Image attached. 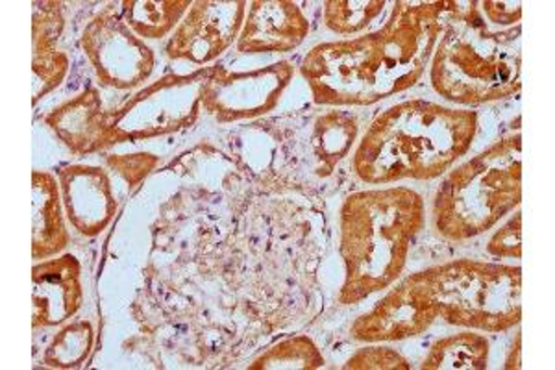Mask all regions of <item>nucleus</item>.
I'll use <instances>...</instances> for the list:
<instances>
[{"mask_svg": "<svg viewBox=\"0 0 555 370\" xmlns=\"http://www.w3.org/2000/svg\"><path fill=\"white\" fill-rule=\"evenodd\" d=\"M82 47L104 86L138 88L154 69V54L135 38L119 10L107 7L83 30Z\"/></svg>", "mask_w": 555, "mask_h": 370, "instance_id": "6e6552de", "label": "nucleus"}, {"mask_svg": "<svg viewBox=\"0 0 555 370\" xmlns=\"http://www.w3.org/2000/svg\"><path fill=\"white\" fill-rule=\"evenodd\" d=\"M345 369H410V365L392 348L369 346L356 352Z\"/></svg>", "mask_w": 555, "mask_h": 370, "instance_id": "5701e85b", "label": "nucleus"}, {"mask_svg": "<svg viewBox=\"0 0 555 370\" xmlns=\"http://www.w3.org/2000/svg\"><path fill=\"white\" fill-rule=\"evenodd\" d=\"M246 7V2H193L167 44V54L196 65L214 62L237 38Z\"/></svg>", "mask_w": 555, "mask_h": 370, "instance_id": "9d476101", "label": "nucleus"}, {"mask_svg": "<svg viewBox=\"0 0 555 370\" xmlns=\"http://www.w3.org/2000/svg\"><path fill=\"white\" fill-rule=\"evenodd\" d=\"M512 356L505 361V369H520L522 361H520V335H517V346H513Z\"/></svg>", "mask_w": 555, "mask_h": 370, "instance_id": "a878e982", "label": "nucleus"}, {"mask_svg": "<svg viewBox=\"0 0 555 370\" xmlns=\"http://www.w3.org/2000/svg\"><path fill=\"white\" fill-rule=\"evenodd\" d=\"M324 365L321 352L308 337H293L261 354L248 369H319Z\"/></svg>", "mask_w": 555, "mask_h": 370, "instance_id": "aec40b11", "label": "nucleus"}, {"mask_svg": "<svg viewBox=\"0 0 555 370\" xmlns=\"http://www.w3.org/2000/svg\"><path fill=\"white\" fill-rule=\"evenodd\" d=\"M34 246L36 259H44L62 251L69 241L65 232L60 193L54 176L34 170Z\"/></svg>", "mask_w": 555, "mask_h": 370, "instance_id": "dca6fc26", "label": "nucleus"}, {"mask_svg": "<svg viewBox=\"0 0 555 370\" xmlns=\"http://www.w3.org/2000/svg\"><path fill=\"white\" fill-rule=\"evenodd\" d=\"M452 2L431 62V86L447 101L480 106L520 91V26L489 31L476 2Z\"/></svg>", "mask_w": 555, "mask_h": 370, "instance_id": "20e7f679", "label": "nucleus"}, {"mask_svg": "<svg viewBox=\"0 0 555 370\" xmlns=\"http://www.w3.org/2000/svg\"><path fill=\"white\" fill-rule=\"evenodd\" d=\"M384 0L376 2H326L324 4V21L330 30L335 34H353V31L363 30L371 25L379 13L384 12Z\"/></svg>", "mask_w": 555, "mask_h": 370, "instance_id": "4be33fe9", "label": "nucleus"}, {"mask_svg": "<svg viewBox=\"0 0 555 370\" xmlns=\"http://www.w3.org/2000/svg\"><path fill=\"white\" fill-rule=\"evenodd\" d=\"M34 10V104L64 80L69 60L54 49L64 26L60 4L43 2Z\"/></svg>", "mask_w": 555, "mask_h": 370, "instance_id": "2eb2a0df", "label": "nucleus"}, {"mask_svg": "<svg viewBox=\"0 0 555 370\" xmlns=\"http://www.w3.org/2000/svg\"><path fill=\"white\" fill-rule=\"evenodd\" d=\"M245 20L237 51L243 54L289 52L302 43L310 23L295 2H253Z\"/></svg>", "mask_w": 555, "mask_h": 370, "instance_id": "9b49d317", "label": "nucleus"}, {"mask_svg": "<svg viewBox=\"0 0 555 370\" xmlns=\"http://www.w3.org/2000/svg\"><path fill=\"white\" fill-rule=\"evenodd\" d=\"M64 202L73 227L83 235H96L117 212L107 175L99 167L73 165L60 173Z\"/></svg>", "mask_w": 555, "mask_h": 370, "instance_id": "f8f14e48", "label": "nucleus"}, {"mask_svg": "<svg viewBox=\"0 0 555 370\" xmlns=\"http://www.w3.org/2000/svg\"><path fill=\"white\" fill-rule=\"evenodd\" d=\"M489 341L486 335L461 332L431 346L423 369L428 370H480L487 369Z\"/></svg>", "mask_w": 555, "mask_h": 370, "instance_id": "f3484780", "label": "nucleus"}, {"mask_svg": "<svg viewBox=\"0 0 555 370\" xmlns=\"http://www.w3.org/2000/svg\"><path fill=\"white\" fill-rule=\"evenodd\" d=\"M405 283L429 327L441 317L496 333L520 322V267L457 259L411 275Z\"/></svg>", "mask_w": 555, "mask_h": 370, "instance_id": "39448f33", "label": "nucleus"}, {"mask_svg": "<svg viewBox=\"0 0 555 370\" xmlns=\"http://www.w3.org/2000/svg\"><path fill=\"white\" fill-rule=\"evenodd\" d=\"M293 78L291 63L280 62L250 73L211 67L203 88V106L219 123L253 119L276 106Z\"/></svg>", "mask_w": 555, "mask_h": 370, "instance_id": "1a4fd4ad", "label": "nucleus"}, {"mask_svg": "<svg viewBox=\"0 0 555 370\" xmlns=\"http://www.w3.org/2000/svg\"><path fill=\"white\" fill-rule=\"evenodd\" d=\"M209 69L211 67L193 75L164 76L139 91L117 112H109L107 130L112 144L158 138L193 125L201 115Z\"/></svg>", "mask_w": 555, "mask_h": 370, "instance_id": "0eeeda50", "label": "nucleus"}, {"mask_svg": "<svg viewBox=\"0 0 555 370\" xmlns=\"http://www.w3.org/2000/svg\"><path fill=\"white\" fill-rule=\"evenodd\" d=\"M476 130V112L405 101L374 120L356 151L353 170L371 186L431 180L467 154Z\"/></svg>", "mask_w": 555, "mask_h": 370, "instance_id": "f03ea898", "label": "nucleus"}, {"mask_svg": "<svg viewBox=\"0 0 555 370\" xmlns=\"http://www.w3.org/2000/svg\"><path fill=\"white\" fill-rule=\"evenodd\" d=\"M452 2H397L384 28L363 38L317 44L302 76L319 104L371 106L418 82Z\"/></svg>", "mask_w": 555, "mask_h": 370, "instance_id": "f257e3e1", "label": "nucleus"}, {"mask_svg": "<svg viewBox=\"0 0 555 370\" xmlns=\"http://www.w3.org/2000/svg\"><path fill=\"white\" fill-rule=\"evenodd\" d=\"M520 214L515 215L500 232L492 235L489 241V252L494 257H520L522 256V245H520Z\"/></svg>", "mask_w": 555, "mask_h": 370, "instance_id": "b1692460", "label": "nucleus"}, {"mask_svg": "<svg viewBox=\"0 0 555 370\" xmlns=\"http://www.w3.org/2000/svg\"><path fill=\"white\" fill-rule=\"evenodd\" d=\"M193 2L183 0V2H152V0H141V2H122V17L127 25L132 28L138 36L145 39H162L167 36L175 26L180 25L185 10Z\"/></svg>", "mask_w": 555, "mask_h": 370, "instance_id": "a211bd4d", "label": "nucleus"}, {"mask_svg": "<svg viewBox=\"0 0 555 370\" xmlns=\"http://www.w3.org/2000/svg\"><path fill=\"white\" fill-rule=\"evenodd\" d=\"M424 225V202L408 188L348 196L341 209L343 304L389 288L404 270L411 241Z\"/></svg>", "mask_w": 555, "mask_h": 370, "instance_id": "7ed1b4c3", "label": "nucleus"}, {"mask_svg": "<svg viewBox=\"0 0 555 370\" xmlns=\"http://www.w3.org/2000/svg\"><path fill=\"white\" fill-rule=\"evenodd\" d=\"M109 112L102 110L101 97L95 89L78 94L54 110L47 123L75 154H91L112 146L107 130Z\"/></svg>", "mask_w": 555, "mask_h": 370, "instance_id": "4468645a", "label": "nucleus"}, {"mask_svg": "<svg viewBox=\"0 0 555 370\" xmlns=\"http://www.w3.org/2000/svg\"><path fill=\"white\" fill-rule=\"evenodd\" d=\"M358 133V125L352 115L341 112H330L319 119L315 133V151L330 170L337 162L347 156L353 139Z\"/></svg>", "mask_w": 555, "mask_h": 370, "instance_id": "6ab92c4d", "label": "nucleus"}, {"mask_svg": "<svg viewBox=\"0 0 555 370\" xmlns=\"http://www.w3.org/2000/svg\"><path fill=\"white\" fill-rule=\"evenodd\" d=\"M34 327H56L82 304L80 265L75 256L51 259L34 267Z\"/></svg>", "mask_w": 555, "mask_h": 370, "instance_id": "ddd939ff", "label": "nucleus"}, {"mask_svg": "<svg viewBox=\"0 0 555 370\" xmlns=\"http://www.w3.org/2000/svg\"><path fill=\"white\" fill-rule=\"evenodd\" d=\"M93 346V328L89 322H78L60 332L56 340L52 341L49 350L44 354V363L51 367L70 369L82 365L88 359Z\"/></svg>", "mask_w": 555, "mask_h": 370, "instance_id": "412c9836", "label": "nucleus"}, {"mask_svg": "<svg viewBox=\"0 0 555 370\" xmlns=\"http://www.w3.org/2000/svg\"><path fill=\"white\" fill-rule=\"evenodd\" d=\"M520 136L504 139L452 170L437 191L436 228L454 241L491 230L522 199Z\"/></svg>", "mask_w": 555, "mask_h": 370, "instance_id": "423d86ee", "label": "nucleus"}, {"mask_svg": "<svg viewBox=\"0 0 555 370\" xmlns=\"http://www.w3.org/2000/svg\"><path fill=\"white\" fill-rule=\"evenodd\" d=\"M481 7L494 25H515L522 17L520 2H481Z\"/></svg>", "mask_w": 555, "mask_h": 370, "instance_id": "393cba45", "label": "nucleus"}]
</instances>
